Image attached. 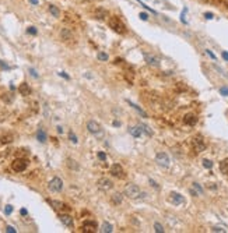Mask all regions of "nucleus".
Listing matches in <instances>:
<instances>
[{
  "label": "nucleus",
  "instance_id": "f8f14e48",
  "mask_svg": "<svg viewBox=\"0 0 228 233\" xmlns=\"http://www.w3.org/2000/svg\"><path fill=\"white\" fill-rule=\"evenodd\" d=\"M59 218H60V222H62L63 225H66L67 228H73L74 222H73V218L70 217V215H67V213H60Z\"/></svg>",
  "mask_w": 228,
  "mask_h": 233
},
{
  "label": "nucleus",
  "instance_id": "4be33fe9",
  "mask_svg": "<svg viewBox=\"0 0 228 233\" xmlns=\"http://www.w3.org/2000/svg\"><path fill=\"white\" fill-rule=\"evenodd\" d=\"M101 232L102 233H111L113 230V228H112V225H111V223H108V222H104L102 223V226H101Z\"/></svg>",
  "mask_w": 228,
  "mask_h": 233
},
{
  "label": "nucleus",
  "instance_id": "aec40b11",
  "mask_svg": "<svg viewBox=\"0 0 228 233\" xmlns=\"http://www.w3.org/2000/svg\"><path fill=\"white\" fill-rule=\"evenodd\" d=\"M125 78H126V81L130 82V84L133 82V78H134V73H133L132 69H127V70L125 71Z\"/></svg>",
  "mask_w": 228,
  "mask_h": 233
},
{
  "label": "nucleus",
  "instance_id": "4c0bfd02",
  "mask_svg": "<svg viewBox=\"0 0 228 233\" xmlns=\"http://www.w3.org/2000/svg\"><path fill=\"white\" fill-rule=\"evenodd\" d=\"M6 232H9V233H16L17 230L14 229L13 226H7V228H6Z\"/></svg>",
  "mask_w": 228,
  "mask_h": 233
},
{
  "label": "nucleus",
  "instance_id": "a18cd8bd",
  "mask_svg": "<svg viewBox=\"0 0 228 233\" xmlns=\"http://www.w3.org/2000/svg\"><path fill=\"white\" fill-rule=\"evenodd\" d=\"M222 59L228 62V52H222Z\"/></svg>",
  "mask_w": 228,
  "mask_h": 233
},
{
  "label": "nucleus",
  "instance_id": "f03ea898",
  "mask_svg": "<svg viewBox=\"0 0 228 233\" xmlns=\"http://www.w3.org/2000/svg\"><path fill=\"white\" fill-rule=\"evenodd\" d=\"M108 24H109V27L112 28L113 31H115L116 34H120V35H123V34H126V27H125V24L122 23V21L118 18V17H111L109 18V21H108Z\"/></svg>",
  "mask_w": 228,
  "mask_h": 233
},
{
  "label": "nucleus",
  "instance_id": "e433bc0d",
  "mask_svg": "<svg viewBox=\"0 0 228 233\" xmlns=\"http://www.w3.org/2000/svg\"><path fill=\"white\" fill-rule=\"evenodd\" d=\"M140 18H142L143 21H147L149 20V16H147V13H140Z\"/></svg>",
  "mask_w": 228,
  "mask_h": 233
},
{
  "label": "nucleus",
  "instance_id": "7ed1b4c3",
  "mask_svg": "<svg viewBox=\"0 0 228 233\" xmlns=\"http://www.w3.org/2000/svg\"><path fill=\"white\" fill-rule=\"evenodd\" d=\"M87 130H88V131L91 133L93 135H95V137H98V138H102L104 137L102 127H101V124H99V123H97L95 120H90V122L87 123Z\"/></svg>",
  "mask_w": 228,
  "mask_h": 233
},
{
  "label": "nucleus",
  "instance_id": "bb28decb",
  "mask_svg": "<svg viewBox=\"0 0 228 233\" xmlns=\"http://www.w3.org/2000/svg\"><path fill=\"white\" fill-rule=\"evenodd\" d=\"M139 127L142 128V131H144L147 135H150V137H151V135H153V131H151V130H150V128L147 127V126H145V124H140Z\"/></svg>",
  "mask_w": 228,
  "mask_h": 233
},
{
  "label": "nucleus",
  "instance_id": "412c9836",
  "mask_svg": "<svg viewBox=\"0 0 228 233\" xmlns=\"http://www.w3.org/2000/svg\"><path fill=\"white\" fill-rule=\"evenodd\" d=\"M36 138H38V141H39V142H45V141L48 140L46 133H45L42 128H41V130H38V133H36Z\"/></svg>",
  "mask_w": 228,
  "mask_h": 233
},
{
  "label": "nucleus",
  "instance_id": "7c9ffc66",
  "mask_svg": "<svg viewBox=\"0 0 228 233\" xmlns=\"http://www.w3.org/2000/svg\"><path fill=\"white\" fill-rule=\"evenodd\" d=\"M154 228H156V232H158V233H164V228H162L161 223L156 222V223H154Z\"/></svg>",
  "mask_w": 228,
  "mask_h": 233
},
{
  "label": "nucleus",
  "instance_id": "39448f33",
  "mask_svg": "<svg viewBox=\"0 0 228 233\" xmlns=\"http://www.w3.org/2000/svg\"><path fill=\"white\" fill-rule=\"evenodd\" d=\"M109 173L112 174L113 177H118V179H125L126 177V173L123 170V167L120 166L119 163H113L109 169Z\"/></svg>",
  "mask_w": 228,
  "mask_h": 233
},
{
  "label": "nucleus",
  "instance_id": "c756f323",
  "mask_svg": "<svg viewBox=\"0 0 228 233\" xmlns=\"http://www.w3.org/2000/svg\"><path fill=\"white\" fill-rule=\"evenodd\" d=\"M67 165H69V167H72V169H79L76 161H73V159H67Z\"/></svg>",
  "mask_w": 228,
  "mask_h": 233
},
{
  "label": "nucleus",
  "instance_id": "09e8293b",
  "mask_svg": "<svg viewBox=\"0 0 228 233\" xmlns=\"http://www.w3.org/2000/svg\"><path fill=\"white\" fill-rule=\"evenodd\" d=\"M57 133H63V128L62 127H57Z\"/></svg>",
  "mask_w": 228,
  "mask_h": 233
},
{
  "label": "nucleus",
  "instance_id": "3c124183",
  "mask_svg": "<svg viewBox=\"0 0 228 233\" xmlns=\"http://www.w3.org/2000/svg\"><path fill=\"white\" fill-rule=\"evenodd\" d=\"M224 4H225V6L228 7V0H224Z\"/></svg>",
  "mask_w": 228,
  "mask_h": 233
},
{
  "label": "nucleus",
  "instance_id": "a211bd4d",
  "mask_svg": "<svg viewBox=\"0 0 228 233\" xmlns=\"http://www.w3.org/2000/svg\"><path fill=\"white\" fill-rule=\"evenodd\" d=\"M18 91H20V94L21 95H24V96H27V95H30L31 94V88L28 87V84H25V82H23V84L18 87Z\"/></svg>",
  "mask_w": 228,
  "mask_h": 233
},
{
  "label": "nucleus",
  "instance_id": "8fccbe9b",
  "mask_svg": "<svg viewBox=\"0 0 228 233\" xmlns=\"http://www.w3.org/2000/svg\"><path fill=\"white\" fill-rule=\"evenodd\" d=\"M30 2H31L32 4H36V3H38V0H30Z\"/></svg>",
  "mask_w": 228,
  "mask_h": 233
},
{
  "label": "nucleus",
  "instance_id": "f257e3e1",
  "mask_svg": "<svg viewBox=\"0 0 228 233\" xmlns=\"http://www.w3.org/2000/svg\"><path fill=\"white\" fill-rule=\"evenodd\" d=\"M125 195L130 200H139L144 195L142 190H140L139 186H136V184H127L125 188Z\"/></svg>",
  "mask_w": 228,
  "mask_h": 233
},
{
  "label": "nucleus",
  "instance_id": "393cba45",
  "mask_svg": "<svg viewBox=\"0 0 228 233\" xmlns=\"http://www.w3.org/2000/svg\"><path fill=\"white\" fill-rule=\"evenodd\" d=\"M127 102H129V103H130V106H132L133 109H136V110L139 112V113H140V115L143 116V117H147V113H145V112L143 110V109H140L139 106H137V105H134V103H133V102H130V101H127Z\"/></svg>",
  "mask_w": 228,
  "mask_h": 233
},
{
  "label": "nucleus",
  "instance_id": "37998d69",
  "mask_svg": "<svg viewBox=\"0 0 228 233\" xmlns=\"http://www.w3.org/2000/svg\"><path fill=\"white\" fill-rule=\"evenodd\" d=\"M0 67H2V69H6V70H9V69H10V67L7 66V64H4V63L2 62V60H0Z\"/></svg>",
  "mask_w": 228,
  "mask_h": 233
},
{
  "label": "nucleus",
  "instance_id": "a878e982",
  "mask_svg": "<svg viewBox=\"0 0 228 233\" xmlns=\"http://www.w3.org/2000/svg\"><path fill=\"white\" fill-rule=\"evenodd\" d=\"M112 201H113V204H120V203H122V194H119V193L113 194V195H112Z\"/></svg>",
  "mask_w": 228,
  "mask_h": 233
},
{
  "label": "nucleus",
  "instance_id": "6ab92c4d",
  "mask_svg": "<svg viewBox=\"0 0 228 233\" xmlns=\"http://www.w3.org/2000/svg\"><path fill=\"white\" fill-rule=\"evenodd\" d=\"M129 133H130V135H132V137H134V138H140V137H142V128H140V127H130L129 128Z\"/></svg>",
  "mask_w": 228,
  "mask_h": 233
},
{
  "label": "nucleus",
  "instance_id": "de8ad7c7",
  "mask_svg": "<svg viewBox=\"0 0 228 233\" xmlns=\"http://www.w3.org/2000/svg\"><path fill=\"white\" fill-rule=\"evenodd\" d=\"M21 215H27V210H21Z\"/></svg>",
  "mask_w": 228,
  "mask_h": 233
},
{
  "label": "nucleus",
  "instance_id": "603ef678",
  "mask_svg": "<svg viewBox=\"0 0 228 233\" xmlns=\"http://www.w3.org/2000/svg\"><path fill=\"white\" fill-rule=\"evenodd\" d=\"M81 2H90V0H81Z\"/></svg>",
  "mask_w": 228,
  "mask_h": 233
},
{
  "label": "nucleus",
  "instance_id": "0eeeda50",
  "mask_svg": "<svg viewBox=\"0 0 228 233\" xmlns=\"http://www.w3.org/2000/svg\"><path fill=\"white\" fill-rule=\"evenodd\" d=\"M192 145L197 152H202V151H204L206 149V142H204V140H203L202 135H196V137H193Z\"/></svg>",
  "mask_w": 228,
  "mask_h": 233
},
{
  "label": "nucleus",
  "instance_id": "5701e85b",
  "mask_svg": "<svg viewBox=\"0 0 228 233\" xmlns=\"http://www.w3.org/2000/svg\"><path fill=\"white\" fill-rule=\"evenodd\" d=\"M49 13L52 14L53 17H56V18H59L60 17V10L57 9L56 6H53V4H49Z\"/></svg>",
  "mask_w": 228,
  "mask_h": 233
},
{
  "label": "nucleus",
  "instance_id": "c03bdc74",
  "mask_svg": "<svg viewBox=\"0 0 228 233\" xmlns=\"http://www.w3.org/2000/svg\"><path fill=\"white\" fill-rule=\"evenodd\" d=\"M204 17H206V18H207V20H211V18H213V17H214V16H213L211 13H206V14H204Z\"/></svg>",
  "mask_w": 228,
  "mask_h": 233
},
{
  "label": "nucleus",
  "instance_id": "6e6552de",
  "mask_svg": "<svg viewBox=\"0 0 228 233\" xmlns=\"http://www.w3.org/2000/svg\"><path fill=\"white\" fill-rule=\"evenodd\" d=\"M97 186H98L99 190L108 191V190H111V188L113 187V183H112V180H109V179H106V177H102V179H99V180L97 181Z\"/></svg>",
  "mask_w": 228,
  "mask_h": 233
},
{
  "label": "nucleus",
  "instance_id": "b1692460",
  "mask_svg": "<svg viewBox=\"0 0 228 233\" xmlns=\"http://www.w3.org/2000/svg\"><path fill=\"white\" fill-rule=\"evenodd\" d=\"M220 170H221L224 174H228V158L220 162Z\"/></svg>",
  "mask_w": 228,
  "mask_h": 233
},
{
  "label": "nucleus",
  "instance_id": "49530a36",
  "mask_svg": "<svg viewBox=\"0 0 228 233\" xmlns=\"http://www.w3.org/2000/svg\"><path fill=\"white\" fill-rule=\"evenodd\" d=\"M59 76H62L63 78H66V80H69V76H67V74H64V73H59Z\"/></svg>",
  "mask_w": 228,
  "mask_h": 233
},
{
  "label": "nucleus",
  "instance_id": "9d476101",
  "mask_svg": "<svg viewBox=\"0 0 228 233\" xmlns=\"http://www.w3.org/2000/svg\"><path fill=\"white\" fill-rule=\"evenodd\" d=\"M84 233H95L98 226H97V222L95 220H86L83 223V226H81Z\"/></svg>",
  "mask_w": 228,
  "mask_h": 233
},
{
  "label": "nucleus",
  "instance_id": "1a4fd4ad",
  "mask_svg": "<svg viewBox=\"0 0 228 233\" xmlns=\"http://www.w3.org/2000/svg\"><path fill=\"white\" fill-rule=\"evenodd\" d=\"M156 162L160 165V166L168 167L169 166V156L165 154V152H158L156 155Z\"/></svg>",
  "mask_w": 228,
  "mask_h": 233
},
{
  "label": "nucleus",
  "instance_id": "473e14b6",
  "mask_svg": "<svg viewBox=\"0 0 228 233\" xmlns=\"http://www.w3.org/2000/svg\"><path fill=\"white\" fill-rule=\"evenodd\" d=\"M69 138H70V141H72L73 144H77V137H76V135H74V134H73L72 131L69 133Z\"/></svg>",
  "mask_w": 228,
  "mask_h": 233
},
{
  "label": "nucleus",
  "instance_id": "2f4dec72",
  "mask_svg": "<svg viewBox=\"0 0 228 233\" xmlns=\"http://www.w3.org/2000/svg\"><path fill=\"white\" fill-rule=\"evenodd\" d=\"M203 166H204L206 169H210V167H213V162L208 161V159H203Z\"/></svg>",
  "mask_w": 228,
  "mask_h": 233
},
{
  "label": "nucleus",
  "instance_id": "cd10ccee",
  "mask_svg": "<svg viewBox=\"0 0 228 233\" xmlns=\"http://www.w3.org/2000/svg\"><path fill=\"white\" fill-rule=\"evenodd\" d=\"M13 141V135L11 134H7V135H3V137H2V142H3V144H7V142H11Z\"/></svg>",
  "mask_w": 228,
  "mask_h": 233
},
{
  "label": "nucleus",
  "instance_id": "58836bf2",
  "mask_svg": "<svg viewBox=\"0 0 228 233\" xmlns=\"http://www.w3.org/2000/svg\"><path fill=\"white\" fill-rule=\"evenodd\" d=\"M98 158L101 159V161H105V159H106V155L104 154V152H99V154H98Z\"/></svg>",
  "mask_w": 228,
  "mask_h": 233
},
{
  "label": "nucleus",
  "instance_id": "a19ab883",
  "mask_svg": "<svg viewBox=\"0 0 228 233\" xmlns=\"http://www.w3.org/2000/svg\"><path fill=\"white\" fill-rule=\"evenodd\" d=\"M30 73H31V76L35 77V78H38V74H36V71L34 69H30Z\"/></svg>",
  "mask_w": 228,
  "mask_h": 233
},
{
  "label": "nucleus",
  "instance_id": "f3484780",
  "mask_svg": "<svg viewBox=\"0 0 228 233\" xmlns=\"http://www.w3.org/2000/svg\"><path fill=\"white\" fill-rule=\"evenodd\" d=\"M144 59L145 62L149 63L150 66H154V67H158L160 66V62L156 59V57H153V56H150L149 53H144Z\"/></svg>",
  "mask_w": 228,
  "mask_h": 233
},
{
  "label": "nucleus",
  "instance_id": "79ce46f5",
  "mask_svg": "<svg viewBox=\"0 0 228 233\" xmlns=\"http://www.w3.org/2000/svg\"><path fill=\"white\" fill-rule=\"evenodd\" d=\"M213 232H225V229H222V228H213Z\"/></svg>",
  "mask_w": 228,
  "mask_h": 233
},
{
  "label": "nucleus",
  "instance_id": "f704fd0d",
  "mask_svg": "<svg viewBox=\"0 0 228 233\" xmlns=\"http://www.w3.org/2000/svg\"><path fill=\"white\" fill-rule=\"evenodd\" d=\"M27 32L31 34V35H36V30H35V27H30L28 30H27Z\"/></svg>",
  "mask_w": 228,
  "mask_h": 233
},
{
  "label": "nucleus",
  "instance_id": "c9c22d12",
  "mask_svg": "<svg viewBox=\"0 0 228 233\" xmlns=\"http://www.w3.org/2000/svg\"><path fill=\"white\" fill-rule=\"evenodd\" d=\"M220 92H221L224 96H228V88H227V87H222V88H220Z\"/></svg>",
  "mask_w": 228,
  "mask_h": 233
},
{
  "label": "nucleus",
  "instance_id": "20e7f679",
  "mask_svg": "<svg viewBox=\"0 0 228 233\" xmlns=\"http://www.w3.org/2000/svg\"><path fill=\"white\" fill-rule=\"evenodd\" d=\"M27 166H28V161L27 159H23V158H17V159H14L13 162H11V169H13L14 172H24L27 169Z\"/></svg>",
  "mask_w": 228,
  "mask_h": 233
},
{
  "label": "nucleus",
  "instance_id": "dca6fc26",
  "mask_svg": "<svg viewBox=\"0 0 228 233\" xmlns=\"http://www.w3.org/2000/svg\"><path fill=\"white\" fill-rule=\"evenodd\" d=\"M94 16H95L97 20H105L106 17H108V11L105 9H102V7H98L95 10V13H94Z\"/></svg>",
  "mask_w": 228,
  "mask_h": 233
},
{
  "label": "nucleus",
  "instance_id": "ddd939ff",
  "mask_svg": "<svg viewBox=\"0 0 228 233\" xmlns=\"http://www.w3.org/2000/svg\"><path fill=\"white\" fill-rule=\"evenodd\" d=\"M49 203H50V205H52V207L55 208L56 211H70L69 205H66V204H63V203H59V201H53V200H50Z\"/></svg>",
  "mask_w": 228,
  "mask_h": 233
},
{
  "label": "nucleus",
  "instance_id": "423d86ee",
  "mask_svg": "<svg viewBox=\"0 0 228 233\" xmlns=\"http://www.w3.org/2000/svg\"><path fill=\"white\" fill-rule=\"evenodd\" d=\"M48 187H49L50 191H55V193H59V191H62V190H63V181H62V179L53 177L52 180L49 181Z\"/></svg>",
  "mask_w": 228,
  "mask_h": 233
},
{
  "label": "nucleus",
  "instance_id": "4468645a",
  "mask_svg": "<svg viewBox=\"0 0 228 233\" xmlns=\"http://www.w3.org/2000/svg\"><path fill=\"white\" fill-rule=\"evenodd\" d=\"M60 36H62V39L64 41V42H69V41L74 39V35H73V32L69 30V28H63L62 32H60Z\"/></svg>",
  "mask_w": 228,
  "mask_h": 233
},
{
  "label": "nucleus",
  "instance_id": "72a5a7b5",
  "mask_svg": "<svg viewBox=\"0 0 228 233\" xmlns=\"http://www.w3.org/2000/svg\"><path fill=\"white\" fill-rule=\"evenodd\" d=\"M11 212H13V207H11V205H6V208H4V213H6V215H10Z\"/></svg>",
  "mask_w": 228,
  "mask_h": 233
},
{
  "label": "nucleus",
  "instance_id": "2eb2a0df",
  "mask_svg": "<svg viewBox=\"0 0 228 233\" xmlns=\"http://www.w3.org/2000/svg\"><path fill=\"white\" fill-rule=\"evenodd\" d=\"M196 122H197V117H196L193 113H188V115L183 117V123L188 126H195Z\"/></svg>",
  "mask_w": 228,
  "mask_h": 233
},
{
  "label": "nucleus",
  "instance_id": "c85d7f7f",
  "mask_svg": "<svg viewBox=\"0 0 228 233\" xmlns=\"http://www.w3.org/2000/svg\"><path fill=\"white\" fill-rule=\"evenodd\" d=\"M97 57H98V60H101V62H106V60H108V55L104 53V52H99Z\"/></svg>",
  "mask_w": 228,
  "mask_h": 233
},
{
  "label": "nucleus",
  "instance_id": "9b49d317",
  "mask_svg": "<svg viewBox=\"0 0 228 233\" xmlns=\"http://www.w3.org/2000/svg\"><path fill=\"white\" fill-rule=\"evenodd\" d=\"M169 201L175 205H181V204H185V198L182 197L181 194L178 193H171L169 194Z\"/></svg>",
  "mask_w": 228,
  "mask_h": 233
},
{
  "label": "nucleus",
  "instance_id": "ea45409f",
  "mask_svg": "<svg viewBox=\"0 0 228 233\" xmlns=\"http://www.w3.org/2000/svg\"><path fill=\"white\" fill-rule=\"evenodd\" d=\"M206 53H207V55H208V56H210V57H211V59H213V60H215V56H214V53H213V52H211V50H206Z\"/></svg>",
  "mask_w": 228,
  "mask_h": 233
}]
</instances>
